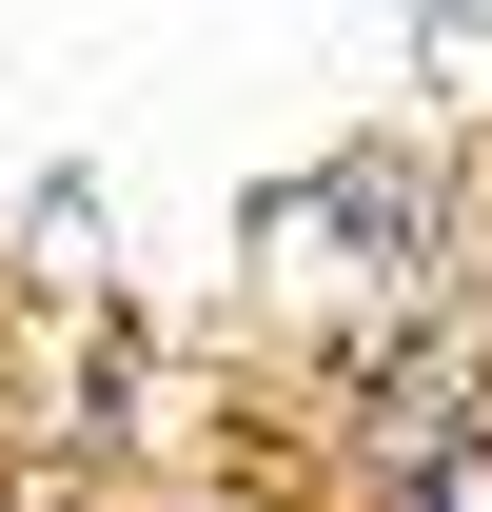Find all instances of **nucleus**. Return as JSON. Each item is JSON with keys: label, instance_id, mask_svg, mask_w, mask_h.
<instances>
[{"label": "nucleus", "instance_id": "nucleus-1", "mask_svg": "<svg viewBox=\"0 0 492 512\" xmlns=\"http://www.w3.org/2000/svg\"><path fill=\"white\" fill-rule=\"evenodd\" d=\"M433 40H492V0H433Z\"/></svg>", "mask_w": 492, "mask_h": 512}, {"label": "nucleus", "instance_id": "nucleus-2", "mask_svg": "<svg viewBox=\"0 0 492 512\" xmlns=\"http://www.w3.org/2000/svg\"><path fill=\"white\" fill-rule=\"evenodd\" d=\"M0 512H60V493H0Z\"/></svg>", "mask_w": 492, "mask_h": 512}]
</instances>
